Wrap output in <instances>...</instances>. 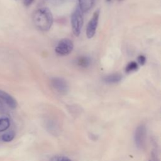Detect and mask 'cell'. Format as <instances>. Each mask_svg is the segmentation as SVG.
Segmentation results:
<instances>
[{
    "label": "cell",
    "instance_id": "cell-7",
    "mask_svg": "<svg viewBox=\"0 0 161 161\" xmlns=\"http://www.w3.org/2000/svg\"><path fill=\"white\" fill-rule=\"evenodd\" d=\"M0 99L7 104L10 108L14 109L17 107L18 103L16 99L8 92L0 89Z\"/></svg>",
    "mask_w": 161,
    "mask_h": 161
},
{
    "label": "cell",
    "instance_id": "cell-13",
    "mask_svg": "<svg viewBox=\"0 0 161 161\" xmlns=\"http://www.w3.org/2000/svg\"><path fill=\"white\" fill-rule=\"evenodd\" d=\"M138 68V64L136 62H130L126 67L125 68V71L128 73L129 72H134L135 70H136Z\"/></svg>",
    "mask_w": 161,
    "mask_h": 161
},
{
    "label": "cell",
    "instance_id": "cell-4",
    "mask_svg": "<svg viewBox=\"0 0 161 161\" xmlns=\"http://www.w3.org/2000/svg\"><path fill=\"white\" fill-rule=\"evenodd\" d=\"M146 133V127L144 125H139L135 131L134 141L136 146L138 148H142L145 145Z\"/></svg>",
    "mask_w": 161,
    "mask_h": 161
},
{
    "label": "cell",
    "instance_id": "cell-5",
    "mask_svg": "<svg viewBox=\"0 0 161 161\" xmlns=\"http://www.w3.org/2000/svg\"><path fill=\"white\" fill-rule=\"evenodd\" d=\"M99 17V11H95L92 14L91 19L89 20L86 28V35L88 38H91L95 35L97 26L98 25Z\"/></svg>",
    "mask_w": 161,
    "mask_h": 161
},
{
    "label": "cell",
    "instance_id": "cell-6",
    "mask_svg": "<svg viewBox=\"0 0 161 161\" xmlns=\"http://www.w3.org/2000/svg\"><path fill=\"white\" fill-rule=\"evenodd\" d=\"M52 87L60 94H66L68 91L69 87L67 82L62 78L53 77L51 79Z\"/></svg>",
    "mask_w": 161,
    "mask_h": 161
},
{
    "label": "cell",
    "instance_id": "cell-10",
    "mask_svg": "<svg viewBox=\"0 0 161 161\" xmlns=\"http://www.w3.org/2000/svg\"><path fill=\"white\" fill-rule=\"evenodd\" d=\"M91 64V60L89 57L82 56L80 57L77 60V64L81 67H87Z\"/></svg>",
    "mask_w": 161,
    "mask_h": 161
},
{
    "label": "cell",
    "instance_id": "cell-15",
    "mask_svg": "<svg viewBox=\"0 0 161 161\" xmlns=\"http://www.w3.org/2000/svg\"><path fill=\"white\" fill-rule=\"evenodd\" d=\"M138 62L139 63V64H140L141 65H143L146 62V58L144 55H139L138 57Z\"/></svg>",
    "mask_w": 161,
    "mask_h": 161
},
{
    "label": "cell",
    "instance_id": "cell-9",
    "mask_svg": "<svg viewBox=\"0 0 161 161\" xmlns=\"http://www.w3.org/2000/svg\"><path fill=\"white\" fill-rule=\"evenodd\" d=\"M121 75L118 73H115L106 76L104 78V81L108 84H115L119 82L121 80Z\"/></svg>",
    "mask_w": 161,
    "mask_h": 161
},
{
    "label": "cell",
    "instance_id": "cell-1",
    "mask_svg": "<svg viewBox=\"0 0 161 161\" xmlns=\"http://www.w3.org/2000/svg\"><path fill=\"white\" fill-rule=\"evenodd\" d=\"M33 21L35 26L40 30L48 31L53 24V15L49 8L43 7L38 9L33 14Z\"/></svg>",
    "mask_w": 161,
    "mask_h": 161
},
{
    "label": "cell",
    "instance_id": "cell-2",
    "mask_svg": "<svg viewBox=\"0 0 161 161\" xmlns=\"http://www.w3.org/2000/svg\"><path fill=\"white\" fill-rule=\"evenodd\" d=\"M84 18L83 12L77 6L71 15V26L74 35L76 36H79L83 26Z\"/></svg>",
    "mask_w": 161,
    "mask_h": 161
},
{
    "label": "cell",
    "instance_id": "cell-19",
    "mask_svg": "<svg viewBox=\"0 0 161 161\" xmlns=\"http://www.w3.org/2000/svg\"><path fill=\"white\" fill-rule=\"evenodd\" d=\"M106 1H108V2H110L111 0H106Z\"/></svg>",
    "mask_w": 161,
    "mask_h": 161
},
{
    "label": "cell",
    "instance_id": "cell-16",
    "mask_svg": "<svg viewBox=\"0 0 161 161\" xmlns=\"http://www.w3.org/2000/svg\"><path fill=\"white\" fill-rule=\"evenodd\" d=\"M33 1L34 0H23V3L26 6H28L32 4Z\"/></svg>",
    "mask_w": 161,
    "mask_h": 161
},
{
    "label": "cell",
    "instance_id": "cell-18",
    "mask_svg": "<svg viewBox=\"0 0 161 161\" xmlns=\"http://www.w3.org/2000/svg\"><path fill=\"white\" fill-rule=\"evenodd\" d=\"M4 110V105L3 104V103L0 101V111H3Z\"/></svg>",
    "mask_w": 161,
    "mask_h": 161
},
{
    "label": "cell",
    "instance_id": "cell-11",
    "mask_svg": "<svg viewBox=\"0 0 161 161\" xmlns=\"http://www.w3.org/2000/svg\"><path fill=\"white\" fill-rule=\"evenodd\" d=\"M10 126V121L9 118L4 117L0 118V132L6 131Z\"/></svg>",
    "mask_w": 161,
    "mask_h": 161
},
{
    "label": "cell",
    "instance_id": "cell-17",
    "mask_svg": "<svg viewBox=\"0 0 161 161\" xmlns=\"http://www.w3.org/2000/svg\"><path fill=\"white\" fill-rule=\"evenodd\" d=\"M148 161H159V160L157 158L156 155L154 154V153H152V156H151V157H150V160Z\"/></svg>",
    "mask_w": 161,
    "mask_h": 161
},
{
    "label": "cell",
    "instance_id": "cell-3",
    "mask_svg": "<svg viewBox=\"0 0 161 161\" xmlns=\"http://www.w3.org/2000/svg\"><path fill=\"white\" fill-rule=\"evenodd\" d=\"M74 44L71 40L69 38H62L57 43L55 51V52L62 56L69 55L73 50Z\"/></svg>",
    "mask_w": 161,
    "mask_h": 161
},
{
    "label": "cell",
    "instance_id": "cell-8",
    "mask_svg": "<svg viewBox=\"0 0 161 161\" xmlns=\"http://www.w3.org/2000/svg\"><path fill=\"white\" fill-rule=\"evenodd\" d=\"M79 7L83 13L87 12L91 9L94 4V0H78Z\"/></svg>",
    "mask_w": 161,
    "mask_h": 161
},
{
    "label": "cell",
    "instance_id": "cell-14",
    "mask_svg": "<svg viewBox=\"0 0 161 161\" xmlns=\"http://www.w3.org/2000/svg\"><path fill=\"white\" fill-rule=\"evenodd\" d=\"M50 161H72L69 158L64 156H55L50 158Z\"/></svg>",
    "mask_w": 161,
    "mask_h": 161
},
{
    "label": "cell",
    "instance_id": "cell-12",
    "mask_svg": "<svg viewBox=\"0 0 161 161\" xmlns=\"http://www.w3.org/2000/svg\"><path fill=\"white\" fill-rule=\"evenodd\" d=\"M14 136H15L14 131H9L7 133H4L1 136V140L3 142H11V140H13L14 139Z\"/></svg>",
    "mask_w": 161,
    "mask_h": 161
}]
</instances>
